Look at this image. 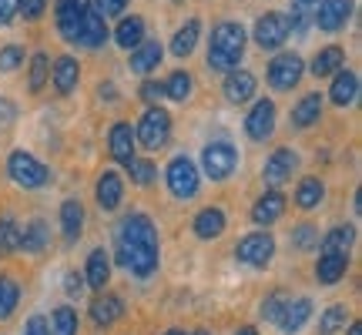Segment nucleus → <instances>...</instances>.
Wrapping results in <instances>:
<instances>
[{
	"label": "nucleus",
	"mask_w": 362,
	"mask_h": 335,
	"mask_svg": "<svg viewBox=\"0 0 362 335\" xmlns=\"http://www.w3.org/2000/svg\"><path fill=\"white\" fill-rule=\"evenodd\" d=\"M47 11V0H17V17L24 20H40Z\"/></svg>",
	"instance_id": "obj_47"
},
{
	"label": "nucleus",
	"mask_w": 362,
	"mask_h": 335,
	"mask_svg": "<svg viewBox=\"0 0 362 335\" xmlns=\"http://www.w3.org/2000/svg\"><path fill=\"white\" fill-rule=\"evenodd\" d=\"M252 37L259 44L262 51H282V44L292 37V30H288V20H285V13H262L259 20H255V30H252Z\"/></svg>",
	"instance_id": "obj_10"
},
{
	"label": "nucleus",
	"mask_w": 362,
	"mask_h": 335,
	"mask_svg": "<svg viewBox=\"0 0 362 335\" xmlns=\"http://www.w3.org/2000/svg\"><path fill=\"white\" fill-rule=\"evenodd\" d=\"M111 282V255L104 248H94L84 261V285L94 288V292H104Z\"/></svg>",
	"instance_id": "obj_25"
},
{
	"label": "nucleus",
	"mask_w": 362,
	"mask_h": 335,
	"mask_svg": "<svg viewBox=\"0 0 362 335\" xmlns=\"http://www.w3.org/2000/svg\"><path fill=\"white\" fill-rule=\"evenodd\" d=\"M352 17V0H319L315 4V13H312V24L325 30V34H336L349 24Z\"/></svg>",
	"instance_id": "obj_13"
},
{
	"label": "nucleus",
	"mask_w": 362,
	"mask_h": 335,
	"mask_svg": "<svg viewBox=\"0 0 362 335\" xmlns=\"http://www.w3.org/2000/svg\"><path fill=\"white\" fill-rule=\"evenodd\" d=\"M356 98H359V74L356 71H339V74H332V88H329V101L336 104V107H349V104H356Z\"/></svg>",
	"instance_id": "obj_28"
},
{
	"label": "nucleus",
	"mask_w": 362,
	"mask_h": 335,
	"mask_svg": "<svg viewBox=\"0 0 362 335\" xmlns=\"http://www.w3.org/2000/svg\"><path fill=\"white\" fill-rule=\"evenodd\" d=\"M117 235L121 238H134V242H148V245H161V235H158V225L144 211H131L121 218L117 225Z\"/></svg>",
	"instance_id": "obj_20"
},
{
	"label": "nucleus",
	"mask_w": 362,
	"mask_h": 335,
	"mask_svg": "<svg viewBox=\"0 0 362 335\" xmlns=\"http://www.w3.org/2000/svg\"><path fill=\"white\" fill-rule=\"evenodd\" d=\"M90 13V0H57L54 7V20H57V34L67 40V44H78L81 24Z\"/></svg>",
	"instance_id": "obj_11"
},
{
	"label": "nucleus",
	"mask_w": 362,
	"mask_h": 335,
	"mask_svg": "<svg viewBox=\"0 0 362 335\" xmlns=\"http://www.w3.org/2000/svg\"><path fill=\"white\" fill-rule=\"evenodd\" d=\"M285 20H288V30H292V34H298V37H302V34H305V30H309L312 27V17H309V7H305V4H292V11L285 13Z\"/></svg>",
	"instance_id": "obj_45"
},
{
	"label": "nucleus",
	"mask_w": 362,
	"mask_h": 335,
	"mask_svg": "<svg viewBox=\"0 0 362 335\" xmlns=\"http://www.w3.org/2000/svg\"><path fill=\"white\" fill-rule=\"evenodd\" d=\"M235 335H259V329H255V325H242Z\"/></svg>",
	"instance_id": "obj_54"
},
{
	"label": "nucleus",
	"mask_w": 362,
	"mask_h": 335,
	"mask_svg": "<svg viewBox=\"0 0 362 335\" xmlns=\"http://www.w3.org/2000/svg\"><path fill=\"white\" fill-rule=\"evenodd\" d=\"M144 40V17L131 13V17H121V24L115 30V44L121 51H134L138 44Z\"/></svg>",
	"instance_id": "obj_35"
},
{
	"label": "nucleus",
	"mask_w": 362,
	"mask_h": 335,
	"mask_svg": "<svg viewBox=\"0 0 362 335\" xmlns=\"http://www.w3.org/2000/svg\"><path fill=\"white\" fill-rule=\"evenodd\" d=\"M128 175H131V184H138V188H151V184L158 181V165L151 161V158H131Z\"/></svg>",
	"instance_id": "obj_41"
},
{
	"label": "nucleus",
	"mask_w": 362,
	"mask_h": 335,
	"mask_svg": "<svg viewBox=\"0 0 362 335\" xmlns=\"http://www.w3.org/2000/svg\"><path fill=\"white\" fill-rule=\"evenodd\" d=\"M349 325V309L346 305H329L319 319V335H336L339 329Z\"/></svg>",
	"instance_id": "obj_42"
},
{
	"label": "nucleus",
	"mask_w": 362,
	"mask_h": 335,
	"mask_svg": "<svg viewBox=\"0 0 362 335\" xmlns=\"http://www.w3.org/2000/svg\"><path fill=\"white\" fill-rule=\"evenodd\" d=\"M47 332L51 335H78L81 332L78 312L71 309V305H57V309L51 312V319H47Z\"/></svg>",
	"instance_id": "obj_38"
},
{
	"label": "nucleus",
	"mask_w": 362,
	"mask_h": 335,
	"mask_svg": "<svg viewBox=\"0 0 362 335\" xmlns=\"http://www.w3.org/2000/svg\"><path fill=\"white\" fill-rule=\"evenodd\" d=\"M88 285H84V271H78V269H71L64 275V292H67V298H81V292H84Z\"/></svg>",
	"instance_id": "obj_49"
},
{
	"label": "nucleus",
	"mask_w": 362,
	"mask_h": 335,
	"mask_svg": "<svg viewBox=\"0 0 362 335\" xmlns=\"http://www.w3.org/2000/svg\"><path fill=\"white\" fill-rule=\"evenodd\" d=\"M61 238H64V245H78L81 235H84V221H88V211L81 205V198H67L64 205H61Z\"/></svg>",
	"instance_id": "obj_19"
},
{
	"label": "nucleus",
	"mask_w": 362,
	"mask_h": 335,
	"mask_svg": "<svg viewBox=\"0 0 362 335\" xmlns=\"http://www.w3.org/2000/svg\"><path fill=\"white\" fill-rule=\"evenodd\" d=\"M288 242H292L296 252H315V245H319V225H315V221H298V225H292Z\"/></svg>",
	"instance_id": "obj_39"
},
{
	"label": "nucleus",
	"mask_w": 362,
	"mask_h": 335,
	"mask_svg": "<svg viewBox=\"0 0 362 335\" xmlns=\"http://www.w3.org/2000/svg\"><path fill=\"white\" fill-rule=\"evenodd\" d=\"M17 20V0H0V27Z\"/></svg>",
	"instance_id": "obj_52"
},
{
	"label": "nucleus",
	"mask_w": 362,
	"mask_h": 335,
	"mask_svg": "<svg viewBox=\"0 0 362 335\" xmlns=\"http://www.w3.org/2000/svg\"><path fill=\"white\" fill-rule=\"evenodd\" d=\"M275 121H279V107L272 98H255L252 111L245 114V134L248 141H269L275 134Z\"/></svg>",
	"instance_id": "obj_9"
},
{
	"label": "nucleus",
	"mask_w": 362,
	"mask_h": 335,
	"mask_svg": "<svg viewBox=\"0 0 362 335\" xmlns=\"http://www.w3.org/2000/svg\"><path fill=\"white\" fill-rule=\"evenodd\" d=\"M47 84H51V57L37 51L27 64V88H30V94H40Z\"/></svg>",
	"instance_id": "obj_37"
},
{
	"label": "nucleus",
	"mask_w": 362,
	"mask_h": 335,
	"mask_svg": "<svg viewBox=\"0 0 362 335\" xmlns=\"http://www.w3.org/2000/svg\"><path fill=\"white\" fill-rule=\"evenodd\" d=\"M111 37V30H107V20H104L101 13L90 7V13L84 17V24H81V34H78V47H88V51H98L104 47V40Z\"/></svg>",
	"instance_id": "obj_29"
},
{
	"label": "nucleus",
	"mask_w": 362,
	"mask_h": 335,
	"mask_svg": "<svg viewBox=\"0 0 362 335\" xmlns=\"http://www.w3.org/2000/svg\"><path fill=\"white\" fill-rule=\"evenodd\" d=\"M115 261L134 278H151L161 265V245H148V242H134V238H121L115 242Z\"/></svg>",
	"instance_id": "obj_2"
},
{
	"label": "nucleus",
	"mask_w": 362,
	"mask_h": 335,
	"mask_svg": "<svg viewBox=\"0 0 362 335\" xmlns=\"http://www.w3.org/2000/svg\"><path fill=\"white\" fill-rule=\"evenodd\" d=\"M51 248V225L44 218H30L27 225H21V242H17V252H27V255H40Z\"/></svg>",
	"instance_id": "obj_22"
},
{
	"label": "nucleus",
	"mask_w": 362,
	"mask_h": 335,
	"mask_svg": "<svg viewBox=\"0 0 362 335\" xmlns=\"http://www.w3.org/2000/svg\"><path fill=\"white\" fill-rule=\"evenodd\" d=\"M21 305V285L11 275H0V322H7Z\"/></svg>",
	"instance_id": "obj_40"
},
{
	"label": "nucleus",
	"mask_w": 362,
	"mask_h": 335,
	"mask_svg": "<svg viewBox=\"0 0 362 335\" xmlns=\"http://www.w3.org/2000/svg\"><path fill=\"white\" fill-rule=\"evenodd\" d=\"M165 181H168V192L178 198V201H188L198 194V184H202V171L188 155H175L165 168Z\"/></svg>",
	"instance_id": "obj_7"
},
{
	"label": "nucleus",
	"mask_w": 362,
	"mask_h": 335,
	"mask_svg": "<svg viewBox=\"0 0 362 335\" xmlns=\"http://www.w3.org/2000/svg\"><path fill=\"white\" fill-rule=\"evenodd\" d=\"M198 37H202V20H198V17H188V20L175 30V37H171V54H175L178 61L192 57V51L198 47Z\"/></svg>",
	"instance_id": "obj_31"
},
{
	"label": "nucleus",
	"mask_w": 362,
	"mask_h": 335,
	"mask_svg": "<svg viewBox=\"0 0 362 335\" xmlns=\"http://www.w3.org/2000/svg\"><path fill=\"white\" fill-rule=\"evenodd\" d=\"M342 67H346V51H342L339 44H329V47H322V51L312 57L309 71L315 78H332V74H339Z\"/></svg>",
	"instance_id": "obj_32"
},
{
	"label": "nucleus",
	"mask_w": 362,
	"mask_h": 335,
	"mask_svg": "<svg viewBox=\"0 0 362 335\" xmlns=\"http://www.w3.org/2000/svg\"><path fill=\"white\" fill-rule=\"evenodd\" d=\"M238 165H242V151H238L232 141H225V138L208 141L205 148H202V171H205L211 181H228L235 171H238Z\"/></svg>",
	"instance_id": "obj_4"
},
{
	"label": "nucleus",
	"mask_w": 362,
	"mask_h": 335,
	"mask_svg": "<svg viewBox=\"0 0 362 335\" xmlns=\"http://www.w3.org/2000/svg\"><path fill=\"white\" fill-rule=\"evenodd\" d=\"M302 74H305V61H302L296 51H282L269 61V74H265V78H269V88L292 90V88H298Z\"/></svg>",
	"instance_id": "obj_8"
},
{
	"label": "nucleus",
	"mask_w": 362,
	"mask_h": 335,
	"mask_svg": "<svg viewBox=\"0 0 362 335\" xmlns=\"http://www.w3.org/2000/svg\"><path fill=\"white\" fill-rule=\"evenodd\" d=\"M141 98L148 104H158L161 98H165V90H161V81H144L141 84Z\"/></svg>",
	"instance_id": "obj_50"
},
{
	"label": "nucleus",
	"mask_w": 362,
	"mask_h": 335,
	"mask_svg": "<svg viewBox=\"0 0 362 335\" xmlns=\"http://www.w3.org/2000/svg\"><path fill=\"white\" fill-rule=\"evenodd\" d=\"M128 4H131V0H94V11L107 20V17H124Z\"/></svg>",
	"instance_id": "obj_48"
},
{
	"label": "nucleus",
	"mask_w": 362,
	"mask_h": 335,
	"mask_svg": "<svg viewBox=\"0 0 362 335\" xmlns=\"http://www.w3.org/2000/svg\"><path fill=\"white\" fill-rule=\"evenodd\" d=\"M24 47L21 44H7V47H0V74H13L17 67L24 64Z\"/></svg>",
	"instance_id": "obj_46"
},
{
	"label": "nucleus",
	"mask_w": 362,
	"mask_h": 335,
	"mask_svg": "<svg viewBox=\"0 0 362 335\" xmlns=\"http://www.w3.org/2000/svg\"><path fill=\"white\" fill-rule=\"evenodd\" d=\"M349 335H362V322H349Z\"/></svg>",
	"instance_id": "obj_55"
},
{
	"label": "nucleus",
	"mask_w": 362,
	"mask_h": 335,
	"mask_svg": "<svg viewBox=\"0 0 362 335\" xmlns=\"http://www.w3.org/2000/svg\"><path fill=\"white\" fill-rule=\"evenodd\" d=\"M352 242H356V228L352 225H336L319 238V255H349Z\"/></svg>",
	"instance_id": "obj_30"
},
{
	"label": "nucleus",
	"mask_w": 362,
	"mask_h": 335,
	"mask_svg": "<svg viewBox=\"0 0 362 335\" xmlns=\"http://www.w3.org/2000/svg\"><path fill=\"white\" fill-rule=\"evenodd\" d=\"M88 315L98 329H107V325H115L124 319V298L117 295V292H98V298L90 302Z\"/></svg>",
	"instance_id": "obj_16"
},
{
	"label": "nucleus",
	"mask_w": 362,
	"mask_h": 335,
	"mask_svg": "<svg viewBox=\"0 0 362 335\" xmlns=\"http://www.w3.org/2000/svg\"><path fill=\"white\" fill-rule=\"evenodd\" d=\"M138 151V141H134V128H131L128 121H117V124H111V131H107V155L115 158L117 165H128L131 158Z\"/></svg>",
	"instance_id": "obj_17"
},
{
	"label": "nucleus",
	"mask_w": 362,
	"mask_h": 335,
	"mask_svg": "<svg viewBox=\"0 0 362 335\" xmlns=\"http://www.w3.org/2000/svg\"><path fill=\"white\" fill-rule=\"evenodd\" d=\"M298 171V155L292 148H275L269 158H265V165H262V181L269 184V188H282L292 181V175Z\"/></svg>",
	"instance_id": "obj_12"
},
{
	"label": "nucleus",
	"mask_w": 362,
	"mask_h": 335,
	"mask_svg": "<svg viewBox=\"0 0 362 335\" xmlns=\"http://www.w3.org/2000/svg\"><path fill=\"white\" fill-rule=\"evenodd\" d=\"M192 335H211V332H205V329H194V332Z\"/></svg>",
	"instance_id": "obj_58"
},
{
	"label": "nucleus",
	"mask_w": 362,
	"mask_h": 335,
	"mask_svg": "<svg viewBox=\"0 0 362 335\" xmlns=\"http://www.w3.org/2000/svg\"><path fill=\"white\" fill-rule=\"evenodd\" d=\"M312 298H288V305H285V312L279 315V332H285V335H298L305 325H309V319H312Z\"/></svg>",
	"instance_id": "obj_23"
},
{
	"label": "nucleus",
	"mask_w": 362,
	"mask_h": 335,
	"mask_svg": "<svg viewBox=\"0 0 362 335\" xmlns=\"http://www.w3.org/2000/svg\"><path fill=\"white\" fill-rule=\"evenodd\" d=\"M161 335H188L185 329H168V332H161Z\"/></svg>",
	"instance_id": "obj_56"
},
{
	"label": "nucleus",
	"mask_w": 362,
	"mask_h": 335,
	"mask_svg": "<svg viewBox=\"0 0 362 335\" xmlns=\"http://www.w3.org/2000/svg\"><path fill=\"white\" fill-rule=\"evenodd\" d=\"M134 141L141 144L144 151H158L171 141V114L161 107V104H148L144 107L141 121L134 128Z\"/></svg>",
	"instance_id": "obj_3"
},
{
	"label": "nucleus",
	"mask_w": 362,
	"mask_h": 335,
	"mask_svg": "<svg viewBox=\"0 0 362 335\" xmlns=\"http://www.w3.org/2000/svg\"><path fill=\"white\" fill-rule=\"evenodd\" d=\"M161 57H165V47L158 44V40H148L144 37L134 51H131V57H128V67H131V74H151L158 64H161Z\"/></svg>",
	"instance_id": "obj_26"
},
{
	"label": "nucleus",
	"mask_w": 362,
	"mask_h": 335,
	"mask_svg": "<svg viewBox=\"0 0 362 335\" xmlns=\"http://www.w3.org/2000/svg\"><path fill=\"white\" fill-rule=\"evenodd\" d=\"M51 81H54V90H57L61 98L74 94V88L81 84V64H78V57H71V54L57 57V61L51 64Z\"/></svg>",
	"instance_id": "obj_24"
},
{
	"label": "nucleus",
	"mask_w": 362,
	"mask_h": 335,
	"mask_svg": "<svg viewBox=\"0 0 362 335\" xmlns=\"http://www.w3.org/2000/svg\"><path fill=\"white\" fill-rule=\"evenodd\" d=\"M17 242H21V221L13 215H0V255L17 252Z\"/></svg>",
	"instance_id": "obj_43"
},
{
	"label": "nucleus",
	"mask_w": 362,
	"mask_h": 335,
	"mask_svg": "<svg viewBox=\"0 0 362 335\" xmlns=\"http://www.w3.org/2000/svg\"><path fill=\"white\" fill-rule=\"evenodd\" d=\"M24 335H51L47 332V319L44 315H30L24 325Z\"/></svg>",
	"instance_id": "obj_51"
},
{
	"label": "nucleus",
	"mask_w": 362,
	"mask_h": 335,
	"mask_svg": "<svg viewBox=\"0 0 362 335\" xmlns=\"http://www.w3.org/2000/svg\"><path fill=\"white\" fill-rule=\"evenodd\" d=\"M221 94H225L228 104H248V101H255V94H259V81H255L252 71L235 67V71H228L225 81H221Z\"/></svg>",
	"instance_id": "obj_14"
},
{
	"label": "nucleus",
	"mask_w": 362,
	"mask_h": 335,
	"mask_svg": "<svg viewBox=\"0 0 362 335\" xmlns=\"http://www.w3.org/2000/svg\"><path fill=\"white\" fill-rule=\"evenodd\" d=\"M325 201V181L319 175H309V178H302L296 184V205L302 211H312V208H319Z\"/></svg>",
	"instance_id": "obj_34"
},
{
	"label": "nucleus",
	"mask_w": 362,
	"mask_h": 335,
	"mask_svg": "<svg viewBox=\"0 0 362 335\" xmlns=\"http://www.w3.org/2000/svg\"><path fill=\"white\" fill-rule=\"evenodd\" d=\"M161 90H165V98H168V101L185 104L194 94V78L188 74V71H171L168 81H161Z\"/></svg>",
	"instance_id": "obj_36"
},
{
	"label": "nucleus",
	"mask_w": 362,
	"mask_h": 335,
	"mask_svg": "<svg viewBox=\"0 0 362 335\" xmlns=\"http://www.w3.org/2000/svg\"><path fill=\"white\" fill-rule=\"evenodd\" d=\"M94 201L101 211H117L124 201V178L117 171H104L98 184H94Z\"/></svg>",
	"instance_id": "obj_21"
},
{
	"label": "nucleus",
	"mask_w": 362,
	"mask_h": 335,
	"mask_svg": "<svg viewBox=\"0 0 362 335\" xmlns=\"http://www.w3.org/2000/svg\"><path fill=\"white\" fill-rule=\"evenodd\" d=\"M349 271V255H319L315 261V282L319 285H339Z\"/></svg>",
	"instance_id": "obj_33"
},
{
	"label": "nucleus",
	"mask_w": 362,
	"mask_h": 335,
	"mask_svg": "<svg viewBox=\"0 0 362 335\" xmlns=\"http://www.w3.org/2000/svg\"><path fill=\"white\" fill-rule=\"evenodd\" d=\"M7 175H11V181L17 188L34 192V188H44V184L51 181V168L44 165L40 158H34L30 151L17 148V151H11V158H7Z\"/></svg>",
	"instance_id": "obj_5"
},
{
	"label": "nucleus",
	"mask_w": 362,
	"mask_h": 335,
	"mask_svg": "<svg viewBox=\"0 0 362 335\" xmlns=\"http://www.w3.org/2000/svg\"><path fill=\"white\" fill-rule=\"evenodd\" d=\"M13 117H17V104L0 94V124H7V121H13Z\"/></svg>",
	"instance_id": "obj_53"
},
{
	"label": "nucleus",
	"mask_w": 362,
	"mask_h": 335,
	"mask_svg": "<svg viewBox=\"0 0 362 335\" xmlns=\"http://www.w3.org/2000/svg\"><path fill=\"white\" fill-rule=\"evenodd\" d=\"M225 228H228V215H225L218 205L202 208V211L192 218V232H194V238H202V242H215V238H221Z\"/></svg>",
	"instance_id": "obj_18"
},
{
	"label": "nucleus",
	"mask_w": 362,
	"mask_h": 335,
	"mask_svg": "<svg viewBox=\"0 0 362 335\" xmlns=\"http://www.w3.org/2000/svg\"><path fill=\"white\" fill-rule=\"evenodd\" d=\"M285 208H288L285 194L279 192V188H269L265 194L255 198V205H252V211H248V218H252V225H259V228H269V225H275V221L285 215Z\"/></svg>",
	"instance_id": "obj_15"
},
{
	"label": "nucleus",
	"mask_w": 362,
	"mask_h": 335,
	"mask_svg": "<svg viewBox=\"0 0 362 335\" xmlns=\"http://www.w3.org/2000/svg\"><path fill=\"white\" fill-rule=\"evenodd\" d=\"M248 47V30L238 20H221V24L211 27L208 34V67L211 71H221L228 74L242 64Z\"/></svg>",
	"instance_id": "obj_1"
},
{
	"label": "nucleus",
	"mask_w": 362,
	"mask_h": 335,
	"mask_svg": "<svg viewBox=\"0 0 362 335\" xmlns=\"http://www.w3.org/2000/svg\"><path fill=\"white\" fill-rule=\"evenodd\" d=\"M322 107H325V98L319 94V90H312V94H305V98H298V104L292 107V128L305 131V128H312V124H319Z\"/></svg>",
	"instance_id": "obj_27"
},
{
	"label": "nucleus",
	"mask_w": 362,
	"mask_h": 335,
	"mask_svg": "<svg viewBox=\"0 0 362 335\" xmlns=\"http://www.w3.org/2000/svg\"><path fill=\"white\" fill-rule=\"evenodd\" d=\"M298 4H305V7H315V4H319V0H298Z\"/></svg>",
	"instance_id": "obj_57"
},
{
	"label": "nucleus",
	"mask_w": 362,
	"mask_h": 335,
	"mask_svg": "<svg viewBox=\"0 0 362 335\" xmlns=\"http://www.w3.org/2000/svg\"><path fill=\"white\" fill-rule=\"evenodd\" d=\"M288 298H292L288 292H282V288H272L269 295L262 298V309H259V312H262V319L275 325V322H279V315L285 312V305H288Z\"/></svg>",
	"instance_id": "obj_44"
},
{
	"label": "nucleus",
	"mask_w": 362,
	"mask_h": 335,
	"mask_svg": "<svg viewBox=\"0 0 362 335\" xmlns=\"http://www.w3.org/2000/svg\"><path fill=\"white\" fill-rule=\"evenodd\" d=\"M272 258H275V238L265 228L242 235L238 245H235V261L245 265V269H269Z\"/></svg>",
	"instance_id": "obj_6"
}]
</instances>
